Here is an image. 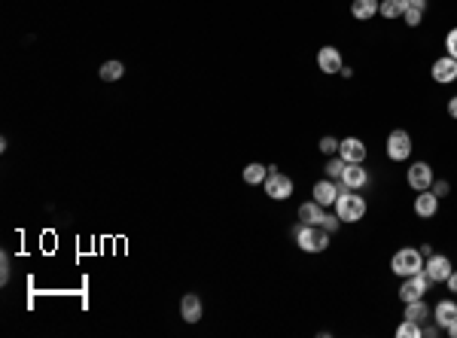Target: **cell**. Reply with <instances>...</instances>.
<instances>
[{
    "instance_id": "1",
    "label": "cell",
    "mask_w": 457,
    "mask_h": 338,
    "mask_svg": "<svg viewBox=\"0 0 457 338\" xmlns=\"http://www.w3.org/2000/svg\"><path fill=\"white\" fill-rule=\"evenodd\" d=\"M293 238H296V244L299 250H305V253H323V250L329 247V235L323 226H305V223H299L296 229H293Z\"/></svg>"
},
{
    "instance_id": "2",
    "label": "cell",
    "mask_w": 457,
    "mask_h": 338,
    "mask_svg": "<svg viewBox=\"0 0 457 338\" xmlns=\"http://www.w3.org/2000/svg\"><path fill=\"white\" fill-rule=\"evenodd\" d=\"M336 214L342 223H360L366 217V198L357 195V189H344L336 198Z\"/></svg>"
},
{
    "instance_id": "3",
    "label": "cell",
    "mask_w": 457,
    "mask_h": 338,
    "mask_svg": "<svg viewBox=\"0 0 457 338\" xmlns=\"http://www.w3.org/2000/svg\"><path fill=\"white\" fill-rule=\"evenodd\" d=\"M424 259H427V256L421 253V247H402V250H396V253H393L390 268H393V275L409 277V275L424 271Z\"/></svg>"
},
{
    "instance_id": "4",
    "label": "cell",
    "mask_w": 457,
    "mask_h": 338,
    "mask_svg": "<svg viewBox=\"0 0 457 338\" xmlns=\"http://www.w3.org/2000/svg\"><path fill=\"white\" fill-rule=\"evenodd\" d=\"M262 186H265V195H269L271 201H286V198L293 195V189H296V186H293V180L286 177V174L278 171L275 165H269V177H265Z\"/></svg>"
},
{
    "instance_id": "5",
    "label": "cell",
    "mask_w": 457,
    "mask_h": 338,
    "mask_svg": "<svg viewBox=\"0 0 457 338\" xmlns=\"http://www.w3.org/2000/svg\"><path fill=\"white\" fill-rule=\"evenodd\" d=\"M411 150H415V146H411V135H409V131L393 128V131L387 135L385 152H387V159H390V161H405V159L411 156Z\"/></svg>"
},
{
    "instance_id": "6",
    "label": "cell",
    "mask_w": 457,
    "mask_h": 338,
    "mask_svg": "<svg viewBox=\"0 0 457 338\" xmlns=\"http://www.w3.org/2000/svg\"><path fill=\"white\" fill-rule=\"evenodd\" d=\"M430 277L424 275V271H418V275H409L402 277V286H400V299L402 302H415V299H424L427 292H430Z\"/></svg>"
},
{
    "instance_id": "7",
    "label": "cell",
    "mask_w": 457,
    "mask_h": 338,
    "mask_svg": "<svg viewBox=\"0 0 457 338\" xmlns=\"http://www.w3.org/2000/svg\"><path fill=\"white\" fill-rule=\"evenodd\" d=\"M451 271H454V266H451V259H448V256H442V253H430V256H427L424 275L430 277L433 284H445Z\"/></svg>"
},
{
    "instance_id": "8",
    "label": "cell",
    "mask_w": 457,
    "mask_h": 338,
    "mask_svg": "<svg viewBox=\"0 0 457 338\" xmlns=\"http://www.w3.org/2000/svg\"><path fill=\"white\" fill-rule=\"evenodd\" d=\"M405 180H409V186L415 189V192H424V189L433 186V168L427 165V161H415V165H409Z\"/></svg>"
},
{
    "instance_id": "9",
    "label": "cell",
    "mask_w": 457,
    "mask_h": 338,
    "mask_svg": "<svg viewBox=\"0 0 457 338\" xmlns=\"http://www.w3.org/2000/svg\"><path fill=\"white\" fill-rule=\"evenodd\" d=\"M338 183H342L344 189H357V192H360V189L369 183V171H366L360 161H348V165H344L342 180H338Z\"/></svg>"
},
{
    "instance_id": "10",
    "label": "cell",
    "mask_w": 457,
    "mask_h": 338,
    "mask_svg": "<svg viewBox=\"0 0 457 338\" xmlns=\"http://www.w3.org/2000/svg\"><path fill=\"white\" fill-rule=\"evenodd\" d=\"M317 68L323 73H329V77H336V73H342V68H344V58L336 46H323L320 52H317Z\"/></svg>"
},
{
    "instance_id": "11",
    "label": "cell",
    "mask_w": 457,
    "mask_h": 338,
    "mask_svg": "<svg viewBox=\"0 0 457 338\" xmlns=\"http://www.w3.org/2000/svg\"><path fill=\"white\" fill-rule=\"evenodd\" d=\"M430 73H433V79L442 83V86L454 83V79H457V58H451V55L436 58V61H433V68H430Z\"/></svg>"
},
{
    "instance_id": "12",
    "label": "cell",
    "mask_w": 457,
    "mask_h": 338,
    "mask_svg": "<svg viewBox=\"0 0 457 338\" xmlns=\"http://www.w3.org/2000/svg\"><path fill=\"white\" fill-rule=\"evenodd\" d=\"M338 192H342V186H336V180H320V183H314V189H311V195H314V201L317 204H323V208H329V204H336V198Z\"/></svg>"
},
{
    "instance_id": "13",
    "label": "cell",
    "mask_w": 457,
    "mask_h": 338,
    "mask_svg": "<svg viewBox=\"0 0 457 338\" xmlns=\"http://www.w3.org/2000/svg\"><path fill=\"white\" fill-rule=\"evenodd\" d=\"M415 214L421 219H433L439 214V198L433 195V189H424V192H418L415 198Z\"/></svg>"
},
{
    "instance_id": "14",
    "label": "cell",
    "mask_w": 457,
    "mask_h": 338,
    "mask_svg": "<svg viewBox=\"0 0 457 338\" xmlns=\"http://www.w3.org/2000/svg\"><path fill=\"white\" fill-rule=\"evenodd\" d=\"M338 156L344 161H360L363 165L366 161V143L360 141V137H344L342 146H338Z\"/></svg>"
},
{
    "instance_id": "15",
    "label": "cell",
    "mask_w": 457,
    "mask_h": 338,
    "mask_svg": "<svg viewBox=\"0 0 457 338\" xmlns=\"http://www.w3.org/2000/svg\"><path fill=\"white\" fill-rule=\"evenodd\" d=\"M180 317L186 323H198L202 320V299L195 296V292H186V296L180 299Z\"/></svg>"
},
{
    "instance_id": "16",
    "label": "cell",
    "mask_w": 457,
    "mask_h": 338,
    "mask_svg": "<svg viewBox=\"0 0 457 338\" xmlns=\"http://www.w3.org/2000/svg\"><path fill=\"white\" fill-rule=\"evenodd\" d=\"M405 320H411V323H418V326H424L427 320H430V305L424 302V299H415V302H405V314H402Z\"/></svg>"
},
{
    "instance_id": "17",
    "label": "cell",
    "mask_w": 457,
    "mask_h": 338,
    "mask_svg": "<svg viewBox=\"0 0 457 338\" xmlns=\"http://www.w3.org/2000/svg\"><path fill=\"white\" fill-rule=\"evenodd\" d=\"M323 204H317L314 198L311 201H305V204H299V223H305V226H320V219H323Z\"/></svg>"
},
{
    "instance_id": "18",
    "label": "cell",
    "mask_w": 457,
    "mask_h": 338,
    "mask_svg": "<svg viewBox=\"0 0 457 338\" xmlns=\"http://www.w3.org/2000/svg\"><path fill=\"white\" fill-rule=\"evenodd\" d=\"M378 6H381V0H353L351 16L360 19V21H369V19L378 16Z\"/></svg>"
},
{
    "instance_id": "19",
    "label": "cell",
    "mask_w": 457,
    "mask_h": 338,
    "mask_svg": "<svg viewBox=\"0 0 457 338\" xmlns=\"http://www.w3.org/2000/svg\"><path fill=\"white\" fill-rule=\"evenodd\" d=\"M433 320H436L439 326L448 329V323L457 320V302H451V299H442V302L433 308Z\"/></svg>"
},
{
    "instance_id": "20",
    "label": "cell",
    "mask_w": 457,
    "mask_h": 338,
    "mask_svg": "<svg viewBox=\"0 0 457 338\" xmlns=\"http://www.w3.org/2000/svg\"><path fill=\"white\" fill-rule=\"evenodd\" d=\"M241 177H244L247 186H260V183H265V177H269V168L260 165V161H250L244 171H241Z\"/></svg>"
},
{
    "instance_id": "21",
    "label": "cell",
    "mask_w": 457,
    "mask_h": 338,
    "mask_svg": "<svg viewBox=\"0 0 457 338\" xmlns=\"http://www.w3.org/2000/svg\"><path fill=\"white\" fill-rule=\"evenodd\" d=\"M122 77H125V64L122 61L101 64V79H104V83H116V79H122Z\"/></svg>"
},
{
    "instance_id": "22",
    "label": "cell",
    "mask_w": 457,
    "mask_h": 338,
    "mask_svg": "<svg viewBox=\"0 0 457 338\" xmlns=\"http://www.w3.org/2000/svg\"><path fill=\"white\" fill-rule=\"evenodd\" d=\"M344 161L342 156H329V161H327V168H323V174H327L329 180H342V174H344Z\"/></svg>"
},
{
    "instance_id": "23",
    "label": "cell",
    "mask_w": 457,
    "mask_h": 338,
    "mask_svg": "<svg viewBox=\"0 0 457 338\" xmlns=\"http://www.w3.org/2000/svg\"><path fill=\"white\" fill-rule=\"evenodd\" d=\"M378 16H385V19H402V0H381Z\"/></svg>"
},
{
    "instance_id": "24",
    "label": "cell",
    "mask_w": 457,
    "mask_h": 338,
    "mask_svg": "<svg viewBox=\"0 0 457 338\" xmlns=\"http://www.w3.org/2000/svg\"><path fill=\"white\" fill-rule=\"evenodd\" d=\"M396 335H400V338H421V326L411 323V320H402L400 326H396Z\"/></svg>"
},
{
    "instance_id": "25",
    "label": "cell",
    "mask_w": 457,
    "mask_h": 338,
    "mask_svg": "<svg viewBox=\"0 0 457 338\" xmlns=\"http://www.w3.org/2000/svg\"><path fill=\"white\" fill-rule=\"evenodd\" d=\"M402 21H405V25H409V28H418V25H421V21H424V10H415V6H405V10H402Z\"/></svg>"
},
{
    "instance_id": "26",
    "label": "cell",
    "mask_w": 457,
    "mask_h": 338,
    "mask_svg": "<svg viewBox=\"0 0 457 338\" xmlns=\"http://www.w3.org/2000/svg\"><path fill=\"white\" fill-rule=\"evenodd\" d=\"M338 146H342V141H336V137H320V152L323 156H338Z\"/></svg>"
},
{
    "instance_id": "27",
    "label": "cell",
    "mask_w": 457,
    "mask_h": 338,
    "mask_svg": "<svg viewBox=\"0 0 457 338\" xmlns=\"http://www.w3.org/2000/svg\"><path fill=\"white\" fill-rule=\"evenodd\" d=\"M320 226H323V229H327L329 235H336V232H338V226H342V219H338V214H323Z\"/></svg>"
},
{
    "instance_id": "28",
    "label": "cell",
    "mask_w": 457,
    "mask_h": 338,
    "mask_svg": "<svg viewBox=\"0 0 457 338\" xmlns=\"http://www.w3.org/2000/svg\"><path fill=\"white\" fill-rule=\"evenodd\" d=\"M433 195H436V198H445L448 192H451V183H448V180H433Z\"/></svg>"
},
{
    "instance_id": "29",
    "label": "cell",
    "mask_w": 457,
    "mask_h": 338,
    "mask_svg": "<svg viewBox=\"0 0 457 338\" xmlns=\"http://www.w3.org/2000/svg\"><path fill=\"white\" fill-rule=\"evenodd\" d=\"M445 49H448V55H451V58H457V28H451V31H448Z\"/></svg>"
},
{
    "instance_id": "30",
    "label": "cell",
    "mask_w": 457,
    "mask_h": 338,
    "mask_svg": "<svg viewBox=\"0 0 457 338\" xmlns=\"http://www.w3.org/2000/svg\"><path fill=\"white\" fill-rule=\"evenodd\" d=\"M10 281V256L0 253V284Z\"/></svg>"
},
{
    "instance_id": "31",
    "label": "cell",
    "mask_w": 457,
    "mask_h": 338,
    "mask_svg": "<svg viewBox=\"0 0 457 338\" xmlns=\"http://www.w3.org/2000/svg\"><path fill=\"white\" fill-rule=\"evenodd\" d=\"M405 6H415V10H427V0H402V10Z\"/></svg>"
},
{
    "instance_id": "32",
    "label": "cell",
    "mask_w": 457,
    "mask_h": 338,
    "mask_svg": "<svg viewBox=\"0 0 457 338\" xmlns=\"http://www.w3.org/2000/svg\"><path fill=\"white\" fill-rule=\"evenodd\" d=\"M448 116L457 119V95H454V98H448Z\"/></svg>"
},
{
    "instance_id": "33",
    "label": "cell",
    "mask_w": 457,
    "mask_h": 338,
    "mask_svg": "<svg viewBox=\"0 0 457 338\" xmlns=\"http://www.w3.org/2000/svg\"><path fill=\"white\" fill-rule=\"evenodd\" d=\"M445 284H448V290H451V292H457V268L451 271V275H448V281H445Z\"/></svg>"
},
{
    "instance_id": "34",
    "label": "cell",
    "mask_w": 457,
    "mask_h": 338,
    "mask_svg": "<svg viewBox=\"0 0 457 338\" xmlns=\"http://www.w3.org/2000/svg\"><path fill=\"white\" fill-rule=\"evenodd\" d=\"M421 335L424 338H436L439 332H436V326H421Z\"/></svg>"
},
{
    "instance_id": "35",
    "label": "cell",
    "mask_w": 457,
    "mask_h": 338,
    "mask_svg": "<svg viewBox=\"0 0 457 338\" xmlns=\"http://www.w3.org/2000/svg\"><path fill=\"white\" fill-rule=\"evenodd\" d=\"M448 335L457 338V320H454V323H448Z\"/></svg>"
}]
</instances>
